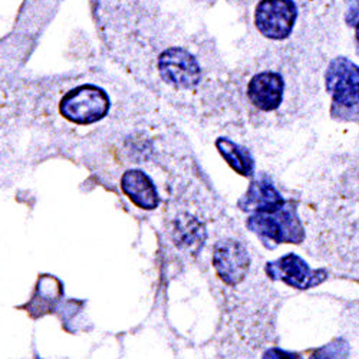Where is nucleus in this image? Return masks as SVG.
Wrapping results in <instances>:
<instances>
[{"mask_svg":"<svg viewBox=\"0 0 359 359\" xmlns=\"http://www.w3.org/2000/svg\"><path fill=\"white\" fill-rule=\"evenodd\" d=\"M351 349L346 341L335 339L315 351L312 359H349Z\"/></svg>","mask_w":359,"mask_h":359,"instance_id":"12","label":"nucleus"},{"mask_svg":"<svg viewBox=\"0 0 359 359\" xmlns=\"http://www.w3.org/2000/svg\"><path fill=\"white\" fill-rule=\"evenodd\" d=\"M246 226L263 242L271 241L276 245L301 243L305 238V229L292 203H287L276 213H256L250 216Z\"/></svg>","mask_w":359,"mask_h":359,"instance_id":"2","label":"nucleus"},{"mask_svg":"<svg viewBox=\"0 0 359 359\" xmlns=\"http://www.w3.org/2000/svg\"><path fill=\"white\" fill-rule=\"evenodd\" d=\"M216 147L224 161L241 175L252 177L255 174V160L248 148L236 144L229 138H217Z\"/></svg>","mask_w":359,"mask_h":359,"instance_id":"11","label":"nucleus"},{"mask_svg":"<svg viewBox=\"0 0 359 359\" xmlns=\"http://www.w3.org/2000/svg\"><path fill=\"white\" fill-rule=\"evenodd\" d=\"M213 266L226 285L234 286L245 280L250 267V257L241 242L227 238L215 246Z\"/></svg>","mask_w":359,"mask_h":359,"instance_id":"6","label":"nucleus"},{"mask_svg":"<svg viewBox=\"0 0 359 359\" xmlns=\"http://www.w3.org/2000/svg\"><path fill=\"white\" fill-rule=\"evenodd\" d=\"M297 6L293 0H260L255 12V25L262 36L283 41L293 32Z\"/></svg>","mask_w":359,"mask_h":359,"instance_id":"4","label":"nucleus"},{"mask_svg":"<svg viewBox=\"0 0 359 359\" xmlns=\"http://www.w3.org/2000/svg\"><path fill=\"white\" fill-rule=\"evenodd\" d=\"M109 95L95 83H81L59 101V112L76 126L95 124L109 112Z\"/></svg>","mask_w":359,"mask_h":359,"instance_id":"1","label":"nucleus"},{"mask_svg":"<svg viewBox=\"0 0 359 359\" xmlns=\"http://www.w3.org/2000/svg\"><path fill=\"white\" fill-rule=\"evenodd\" d=\"M262 359H304L299 353L289 352L280 348H271L264 352Z\"/></svg>","mask_w":359,"mask_h":359,"instance_id":"14","label":"nucleus"},{"mask_svg":"<svg viewBox=\"0 0 359 359\" xmlns=\"http://www.w3.org/2000/svg\"><path fill=\"white\" fill-rule=\"evenodd\" d=\"M287 203L267 177L255 180L246 194L238 200V207L248 213H276Z\"/></svg>","mask_w":359,"mask_h":359,"instance_id":"9","label":"nucleus"},{"mask_svg":"<svg viewBox=\"0 0 359 359\" xmlns=\"http://www.w3.org/2000/svg\"><path fill=\"white\" fill-rule=\"evenodd\" d=\"M266 273L272 280L283 282L294 289H311L327 279L325 269H311V266L296 253H287L275 262L266 264Z\"/></svg>","mask_w":359,"mask_h":359,"instance_id":"5","label":"nucleus"},{"mask_svg":"<svg viewBox=\"0 0 359 359\" xmlns=\"http://www.w3.org/2000/svg\"><path fill=\"white\" fill-rule=\"evenodd\" d=\"M160 71L170 83L180 88H190L196 85L201 76L196 59L184 49L178 48H171L161 56Z\"/></svg>","mask_w":359,"mask_h":359,"instance_id":"8","label":"nucleus"},{"mask_svg":"<svg viewBox=\"0 0 359 359\" xmlns=\"http://www.w3.org/2000/svg\"><path fill=\"white\" fill-rule=\"evenodd\" d=\"M285 97V79L279 72L262 71L248 85V98L260 111H276Z\"/></svg>","mask_w":359,"mask_h":359,"instance_id":"7","label":"nucleus"},{"mask_svg":"<svg viewBox=\"0 0 359 359\" xmlns=\"http://www.w3.org/2000/svg\"><path fill=\"white\" fill-rule=\"evenodd\" d=\"M345 22L349 27H355L359 22V0H348L345 11Z\"/></svg>","mask_w":359,"mask_h":359,"instance_id":"13","label":"nucleus"},{"mask_svg":"<svg viewBox=\"0 0 359 359\" xmlns=\"http://www.w3.org/2000/svg\"><path fill=\"white\" fill-rule=\"evenodd\" d=\"M326 93L332 98V111L359 105V65L346 56H337L325 72Z\"/></svg>","mask_w":359,"mask_h":359,"instance_id":"3","label":"nucleus"},{"mask_svg":"<svg viewBox=\"0 0 359 359\" xmlns=\"http://www.w3.org/2000/svg\"><path fill=\"white\" fill-rule=\"evenodd\" d=\"M353 29H355V41H356V43L359 46V22L356 23V26Z\"/></svg>","mask_w":359,"mask_h":359,"instance_id":"15","label":"nucleus"},{"mask_svg":"<svg viewBox=\"0 0 359 359\" xmlns=\"http://www.w3.org/2000/svg\"><path fill=\"white\" fill-rule=\"evenodd\" d=\"M121 189L124 194L142 210H154L160 204L157 189L141 170H128L121 177Z\"/></svg>","mask_w":359,"mask_h":359,"instance_id":"10","label":"nucleus"}]
</instances>
